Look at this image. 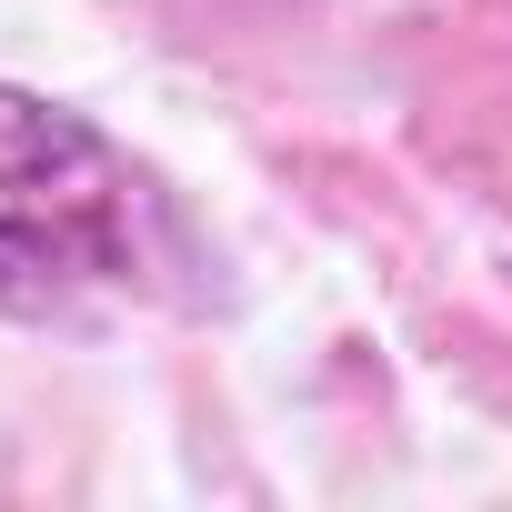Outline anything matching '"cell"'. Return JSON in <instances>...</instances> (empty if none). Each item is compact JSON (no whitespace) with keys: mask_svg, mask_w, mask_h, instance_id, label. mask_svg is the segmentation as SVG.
I'll use <instances>...</instances> for the list:
<instances>
[{"mask_svg":"<svg viewBox=\"0 0 512 512\" xmlns=\"http://www.w3.org/2000/svg\"><path fill=\"white\" fill-rule=\"evenodd\" d=\"M171 272V211L151 171L71 101L0 81V312L91 332Z\"/></svg>","mask_w":512,"mask_h":512,"instance_id":"obj_1","label":"cell"}]
</instances>
